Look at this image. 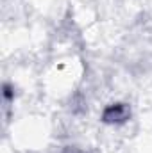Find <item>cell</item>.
I'll return each mask as SVG.
<instances>
[{"label":"cell","instance_id":"obj_2","mask_svg":"<svg viewBox=\"0 0 152 153\" xmlns=\"http://www.w3.org/2000/svg\"><path fill=\"white\" fill-rule=\"evenodd\" d=\"M11 98H13V89H11V85H9V84H4V100L9 103V102H11Z\"/></svg>","mask_w":152,"mask_h":153},{"label":"cell","instance_id":"obj_1","mask_svg":"<svg viewBox=\"0 0 152 153\" xmlns=\"http://www.w3.org/2000/svg\"><path fill=\"white\" fill-rule=\"evenodd\" d=\"M131 117V109L127 103H111L102 112V121L108 125H122Z\"/></svg>","mask_w":152,"mask_h":153},{"label":"cell","instance_id":"obj_3","mask_svg":"<svg viewBox=\"0 0 152 153\" xmlns=\"http://www.w3.org/2000/svg\"><path fill=\"white\" fill-rule=\"evenodd\" d=\"M63 153H82L81 150H77V148H68V150H65Z\"/></svg>","mask_w":152,"mask_h":153}]
</instances>
